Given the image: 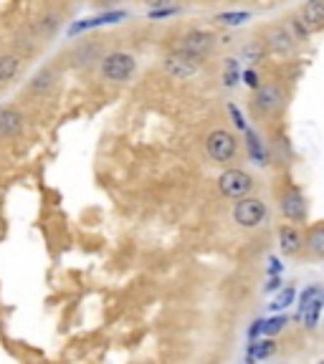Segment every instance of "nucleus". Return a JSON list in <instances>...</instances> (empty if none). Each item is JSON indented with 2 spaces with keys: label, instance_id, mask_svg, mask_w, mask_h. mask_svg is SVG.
<instances>
[{
  "label": "nucleus",
  "instance_id": "obj_1",
  "mask_svg": "<svg viewBox=\"0 0 324 364\" xmlns=\"http://www.w3.org/2000/svg\"><path fill=\"white\" fill-rule=\"evenodd\" d=\"M137 61L132 53L125 51H112V53H104L102 61H99V74H102L104 81H112V84H122L127 81L132 74H135Z\"/></svg>",
  "mask_w": 324,
  "mask_h": 364
},
{
  "label": "nucleus",
  "instance_id": "obj_2",
  "mask_svg": "<svg viewBox=\"0 0 324 364\" xmlns=\"http://www.w3.org/2000/svg\"><path fill=\"white\" fill-rule=\"evenodd\" d=\"M205 152L213 162L223 165V162H231L239 152V139H236L234 132L228 129H213L211 134L205 136Z\"/></svg>",
  "mask_w": 324,
  "mask_h": 364
},
{
  "label": "nucleus",
  "instance_id": "obj_3",
  "mask_svg": "<svg viewBox=\"0 0 324 364\" xmlns=\"http://www.w3.org/2000/svg\"><path fill=\"white\" fill-rule=\"evenodd\" d=\"M286 102V94L281 91V86L276 84H261L254 89V97H251V107L258 117H268V114H276Z\"/></svg>",
  "mask_w": 324,
  "mask_h": 364
},
{
  "label": "nucleus",
  "instance_id": "obj_4",
  "mask_svg": "<svg viewBox=\"0 0 324 364\" xmlns=\"http://www.w3.org/2000/svg\"><path fill=\"white\" fill-rule=\"evenodd\" d=\"M291 23L296 26L299 36H309L317 33V31L324 28V0H307L299 13L291 18Z\"/></svg>",
  "mask_w": 324,
  "mask_h": 364
},
{
  "label": "nucleus",
  "instance_id": "obj_5",
  "mask_svg": "<svg viewBox=\"0 0 324 364\" xmlns=\"http://www.w3.org/2000/svg\"><path fill=\"white\" fill-rule=\"evenodd\" d=\"M218 190H221L223 198L241 200L254 190V177L244 170H226L218 177Z\"/></svg>",
  "mask_w": 324,
  "mask_h": 364
},
{
  "label": "nucleus",
  "instance_id": "obj_6",
  "mask_svg": "<svg viewBox=\"0 0 324 364\" xmlns=\"http://www.w3.org/2000/svg\"><path fill=\"white\" fill-rule=\"evenodd\" d=\"M279 210L291 223L307 220V198L302 195V190L294 188V185H286L279 193Z\"/></svg>",
  "mask_w": 324,
  "mask_h": 364
},
{
  "label": "nucleus",
  "instance_id": "obj_7",
  "mask_svg": "<svg viewBox=\"0 0 324 364\" xmlns=\"http://www.w3.org/2000/svg\"><path fill=\"white\" fill-rule=\"evenodd\" d=\"M263 46H266V51L276 53V56H291L296 51V36L284 23H276V26H268L263 33Z\"/></svg>",
  "mask_w": 324,
  "mask_h": 364
},
{
  "label": "nucleus",
  "instance_id": "obj_8",
  "mask_svg": "<svg viewBox=\"0 0 324 364\" xmlns=\"http://www.w3.org/2000/svg\"><path fill=\"white\" fill-rule=\"evenodd\" d=\"M263 218H266V203H263V200L246 195V198H241L239 203H236L234 220L239 223L241 228H256V225H261Z\"/></svg>",
  "mask_w": 324,
  "mask_h": 364
},
{
  "label": "nucleus",
  "instance_id": "obj_9",
  "mask_svg": "<svg viewBox=\"0 0 324 364\" xmlns=\"http://www.w3.org/2000/svg\"><path fill=\"white\" fill-rule=\"evenodd\" d=\"M216 36L211 31H188V33L180 38V48L190 56L200 58L203 61L205 56H211L213 48H216Z\"/></svg>",
  "mask_w": 324,
  "mask_h": 364
},
{
  "label": "nucleus",
  "instance_id": "obj_10",
  "mask_svg": "<svg viewBox=\"0 0 324 364\" xmlns=\"http://www.w3.org/2000/svg\"><path fill=\"white\" fill-rule=\"evenodd\" d=\"M198 68H200V58L190 56V53H185L182 48L167 53V58H165V71L172 79H190Z\"/></svg>",
  "mask_w": 324,
  "mask_h": 364
},
{
  "label": "nucleus",
  "instance_id": "obj_11",
  "mask_svg": "<svg viewBox=\"0 0 324 364\" xmlns=\"http://www.w3.org/2000/svg\"><path fill=\"white\" fill-rule=\"evenodd\" d=\"M23 124H26V117H23L16 107L0 109V144L13 142L23 132Z\"/></svg>",
  "mask_w": 324,
  "mask_h": 364
},
{
  "label": "nucleus",
  "instance_id": "obj_12",
  "mask_svg": "<svg viewBox=\"0 0 324 364\" xmlns=\"http://www.w3.org/2000/svg\"><path fill=\"white\" fill-rule=\"evenodd\" d=\"M68 61L74 68H86L94 61H102V43L99 41H86V43L76 46L74 51L68 53Z\"/></svg>",
  "mask_w": 324,
  "mask_h": 364
},
{
  "label": "nucleus",
  "instance_id": "obj_13",
  "mask_svg": "<svg viewBox=\"0 0 324 364\" xmlns=\"http://www.w3.org/2000/svg\"><path fill=\"white\" fill-rule=\"evenodd\" d=\"M302 245H304V238L294 225L279 228V248L284 256H296V253L302 250Z\"/></svg>",
  "mask_w": 324,
  "mask_h": 364
},
{
  "label": "nucleus",
  "instance_id": "obj_14",
  "mask_svg": "<svg viewBox=\"0 0 324 364\" xmlns=\"http://www.w3.org/2000/svg\"><path fill=\"white\" fill-rule=\"evenodd\" d=\"M56 79H58L56 68H51V66L41 68L38 74L28 81V91H31V94H36V97H46V94L56 86Z\"/></svg>",
  "mask_w": 324,
  "mask_h": 364
},
{
  "label": "nucleus",
  "instance_id": "obj_15",
  "mask_svg": "<svg viewBox=\"0 0 324 364\" xmlns=\"http://www.w3.org/2000/svg\"><path fill=\"white\" fill-rule=\"evenodd\" d=\"M21 56L18 53H0V84H8L21 71Z\"/></svg>",
  "mask_w": 324,
  "mask_h": 364
},
{
  "label": "nucleus",
  "instance_id": "obj_16",
  "mask_svg": "<svg viewBox=\"0 0 324 364\" xmlns=\"http://www.w3.org/2000/svg\"><path fill=\"white\" fill-rule=\"evenodd\" d=\"M304 245L309 248V253L324 258V223H319V225H314L312 230H309Z\"/></svg>",
  "mask_w": 324,
  "mask_h": 364
},
{
  "label": "nucleus",
  "instance_id": "obj_17",
  "mask_svg": "<svg viewBox=\"0 0 324 364\" xmlns=\"http://www.w3.org/2000/svg\"><path fill=\"white\" fill-rule=\"evenodd\" d=\"M263 48H266L263 43H258V41H251V43H246L244 48H241V58H244V61H249V63H258L263 58Z\"/></svg>",
  "mask_w": 324,
  "mask_h": 364
},
{
  "label": "nucleus",
  "instance_id": "obj_18",
  "mask_svg": "<svg viewBox=\"0 0 324 364\" xmlns=\"http://www.w3.org/2000/svg\"><path fill=\"white\" fill-rule=\"evenodd\" d=\"M56 28H58L56 13H46V16H41L38 21H36V31H38L41 36H51Z\"/></svg>",
  "mask_w": 324,
  "mask_h": 364
},
{
  "label": "nucleus",
  "instance_id": "obj_19",
  "mask_svg": "<svg viewBox=\"0 0 324 364\" xmlns=\"http://www.w3.org/2000/svg\"><path fill=\"white\" fill-rule=\"evenodd\" d=\"M246 18H249V13H223V16H218V21L228 23V26H236V23H244Z\"/></svg>",
  "mask_w": 324,
  "mask_h": 364
},
{
  "label": "nucleus",
  "instance_id": "obj_20",
  "mask_svg": "<svg viewBox=\"0 0 324 364\" xmlns=\"http://www.w3.org/2000/svg\"><path fill=\"white\" fill-rule=\"evenodd\" d=\"M273 352H276L273 341H261L258 347H254V354H256V357H271Z\"/></svg>",
  "mask_w": 324,
  "mask_h": 364
},
{
  "label": "nucleus",
  "instance_id": "obj_21",
  "mask_svg": "<svg viewBox=\"0 0 324 364\" xmlns=\"http://www.w3.org/2000/svg\"><path fill=\"white\" fill-rule=\"evenodd\" d=\"M284 324H286V318L276 316V318H271L266 326H263V331H266V334H276V331H281V326H284Z\"/></svg>",
  "mask_w": 324,
  "mask_h": 364
},
{
  "label": "nucleus",
  "instance_id": "obj_22",
  "mask_svg": "<svg viewBox=\"0 0 324 364\" xmlns=\"http://www.w3.org/2000/svg\"><path fill=\"white\" fill-rule=\"evenodd\" d=\"M291 296H294V291H291V289H286V291H284V294H281V296H279V301L273 304V309H281V306H286V304H289V301H291Z\"/></svg>",
  "mask_w": 324,
  "mask_h": 364
},
{
  "label": "nucleus",
  "instance_id": "obj_23",
  "mask_svg": "<svg viewBox=\"0 0 324 364\" xmlns=\"http://www.w3.org/2000/svg\"><path fill=\"white\" fill-rule=\"evenodd\" d=\"M117 3H122V0H91L94 8H112V6H117Z\"/></svg>",
  "mask_w": 324,
  "mask_h": 364
},
{
  "label": "nucleus",
  "instance_id": "obj_24",
  "mask_svg": "<svg viewBox=\"0 0 324 364\" xmlns=\"http://www.w3.org/2000/svg\"><path fill=\"white\" fill-rule=\"evenodd\" d=\"M246 84H249V86H254V89H256V86H258L256 74H254V71H249V74H246Z\"/></svg>",
  "mask_w": 324,
  "mask_h": 364
},
{
  "label": "nucleus",
  "instance_id": "obj_25",
  "mask_svg": "<svg viewBox=\"0 0 324 364\" xmlns=\"http://www.w3.org/2000/svg\"><path fill=\"white\" fill-rule=\"evenodd\" d=\"M145 3H147V6H152V8H162V6H167L170 0H145Z\"/></svg>",
  "mask_w": 324,
  "mask_h": 364
}]
</instances>
